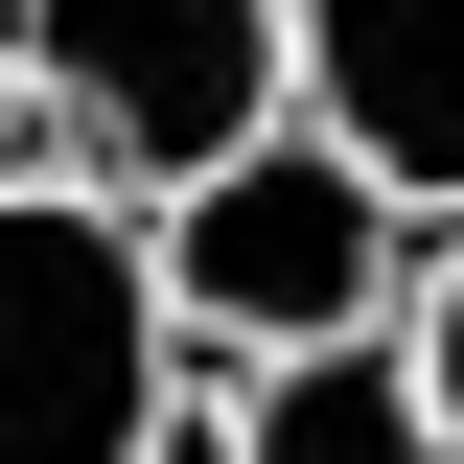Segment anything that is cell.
Returning a JSON list of instances; mask_svg holds the SVG:
<instances>
[{"mask_svg": "<svg viewBox=\"0 0 464 464\" xmlns=\"http://www.w3.org/2000/svg\"><path fill=\"white\" fill-rule=\"evenodd\" d=\"M395 348H418V395H441V464H464V256L395 279Z\"/></svg>", "mask_w": 464, "mask_h": 464, "instance_id": "obj_6", "label": "cell"}, {"mask_svg": "<svg viewBox=\"0 0 464 464\" xmlns=\"http://www.w3.org/2000/svg\"><path fill=\"white\" fill-rule=\"evenodd\" d=\"M279 70H302V116L348 163L464 209V0H279Z\"/></svg>", "mask_w": 464, "mask_h": 464, "instance_id": "obj_4", "label": "cell"}, {"mask_svg": "<svg viewBox=\"0 0 464 464\" xmlns=\"http://www.w3.org/2000/svg\"><path fill=\"white\" fill-rule=\"evenodd\" d=\"M140 464H232V441H209V418H163V441H140Z\"/></svg>", "mask_w": 464, "mask_h": 464, "instance_id": "obj_8", "label": "cell"}, {"mask_svg": "<svg viewBox=\"0 0 464 464\" xmlns=\"http://www.w3.org/2000/svg\"><path fill=\"white\" fill-rule=\"evenodd\" d=\"M186 418L163 232L70 163H0V464H140Z\"/></svg>", "mask_w": 464, "mask_h": 464, "instance_id": "obj_2", "label": "cell"}, {"mask_svg": "<svg viewBox=\"0 0 464 464\" xmlns=\"http://www.w3.org/2000/svg\"><path fill=\"white\" fill-rule=\"evenodd\" d=\"M0 163H47V116H24V47H0Z\"/></svg>", "mask_w": 464, "mask_h": 464, "instance_id": "obj_7", "label": "cell"}, {"mask_svg": "<svg viewBox=\"0 0 464 464\" xmlns=\"http://www.w3.org/2000/svg\"><path fill=\"white\" fill-rule=\"evenodd\" d=\"M232 464H441V395H418V348L395 325H325V348H256L209 395Z\"/></svg>", "mask_w": 464, "mask_h": 464, "instance_id": "obj_5", "label": "cell"}, {"mask_svg": "<svg viewBox=\"0 0 464 464\" xmlns=\"http://www.w3.org/2000/svg\"><path fill=\"white\" fill-rule=\"evenodd\" d=\"M0 47H24L47 163L116 186V209H163L186 163H232V140L302 93L279 70V0H0Z\"/></svg>", "mask_w": 464, "mask_h": 464, "instance_id": "obj_3", "label": "cell"}, {"mask_svg": "<svg viewBox=\"0 0 464 464\" xmlns=\"http://www.w3.org/2000/svg\"><path fill=\"white\" fill-rule=\"evenodd\" d=\"M140 232H163V302H186V348H209V372L325 348V325H395V279H418V186H395V163H348L302 93L256 116L232 163H186Z\"/></svg>", "mask_w": 464, "mask_h": 464, "instance_id": "obj_1", "label": "cell"}]
</instances>
